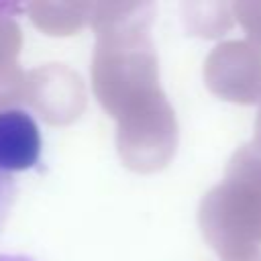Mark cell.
Wrapping results in <instances>:
<instances>
[{
  "instance_id": "6da1fadb",
  "label": "cell",
  "mask_w": 261,
  "mask_h": 261,
  "mask_svg": "<svg viewBox=\"0 0 261 261\" xmlns=\"http://www.w3.org/2000/svg\"><path fill=\"white\" fill-rule=\"evenodd\" d=\"M41 157L37 120L20 108L0 110V171L31 169Z\"/></svg>"
},
{
  "instance_id": "7a4b0ae2",
  "label": "cell",
  "mask_w": 261,
  "mask_h": 261,
  "mask_svg": "<svg viewBox=\"0 0 261 261\" xmlns=\"http://www.w3.org/2000/svg\"><path fill=\"white\" fill-rule=\"evenodd\" d=\"M14 194H16L14 179L10 177V173L0 171V232L10 216V208L14 204Z\"/></svg>"
},
{
  "instance_id": "3957f363",
  "label": "cell",
  "mask_w": 261,
  "mask_h": 261,
  "mask_svg": "<svg viewBox=\"0 0 261 261\" xmlns=\"http://www.w3.org/2000/svg\"><path fill=\"white\" fill-rule=\"evenodd\" d=\"M0 261H33V259L22 255H0Z\"/></svg>"
}]
</instances>
